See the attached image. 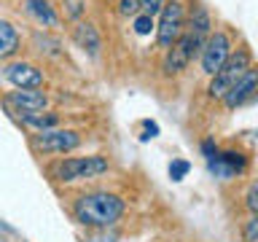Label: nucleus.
I'll use <instances>...</instances> for the list:
<instances>
[{"mask_svg": "<svg viewBox=\"0 0 258 242\" xmlns=\"http://www.w3.org/2000/svg\"><path fill=\"white\" fill-rule=\"evenodd\" d=\"M24 14L32 16L40 27H59V14L51 6V0H22Z\"/></svg>", "mask_w": 258, "mask_h": 242, "instance_id": "nucleus-13", "label": "nucleus"}, {"mask_svg": "<svg viewBox=\"0 0 258 242\" xmlns=\"http://www.w3.org/2000/svg\"><path fill=\"white\" fill-rule=\"evenodd\" d=\"M78 145L81 137L73 129H46V132L32 135V148L38 153H68Z\"/></svg>", "mask_w": 258, "mask_h": 242, "instance_id": "nucleus-7", "label": "nucleus"}, {"mask_svg": "<svg viewBox=\"0 0 258 242\" xmlns=\"http://www.w3.org/2000/svg\"><path fill=\"white\" fill-rule=\"evenodd\" d=\"M188 32L194 38H199L202 43L207 40V35L213 32V16L205 6H194V11L188 16Z\"/></svg>", "mask_w": 258, "mask_h": 242, "instance_id": "nucleus-14", "label": "nucleus"}, {"mask_svg": "<svg viewBox=\"0 0 258 242\" xmlns=\"http://www.w3.org/2000/svg\"><path fill=\"white\" fill-rule=\"evenodd\" d=\"M159 132V127L153 124V121H145V135H143V140H148V137H156Z\"/></svg>", "mask_w": 258, "mask_h": 242, "instance_id": "nucleus-25", "label": "nucleus"}, {"mask_svg": "<svg viewBox=\"0 0 258 242\" xmlns=\"http://www.w3.org/2000/svg\"><path fill=\"white\" fill-rule=\"evenodd\" d=\"M102 172H108V159L105 156H73L62 159L59 164H54L51 175L59 183H73L81 177H100Z\"/></svg>", "mask_w": 258, "mask_h": 242, "instance_id": "nucleus-3", "label": "nucleus"}, {"mask_svg": "<svg viewBox=\"0 0 258 242\" xmlns=\"http://www.w3.org/2000/svg\"><path fill=\"white\" fill-rule=\"evenodd\" d=\"M46 94L40 89H16L6 97V105L11 108V113L19 116H30V113H40L46 108Z\"/></svg>", "mask_w": 258, "mask_h": 242, "instance_id": "nucleus-8", "label": "nucleus"}, {"mask_svg": "<svg viewBox=\"0 0 258 242\" xmlns=\"http://www.w3.org/2000/svg\"><path fill=\"white\" fill-rule=\"evenodd\" d=\"M151 30H153V19H151V16L137 14L135 16V32H137V35H151Z\"/></svg>", "mask_w": 258, "mask_h": 242, "instance_id": "nucleus-18", "label": "nucleus"}, {"mask_svg": "<svg viewBox=\"0 0 258 242\" xmlns=\"http://www.w3.org/2000/svg\"><path fill=\"white\" fill-rule=\"evenodd\" d=\"M185 27V6L183 0H164L159 11V27H156V43L161 48H169L180 38Z\"/></svg>", "mask_w": 258, "mask_h": 242, "instance_id": "nucleus-4", "label": "nucleus"}, {"mask_svg": "<svg viewBox=\"0 0 258 242\" xmlns=\"http://www.w3.org/2000/svg\"><path fill=\"white\" fill-rule=\"evenodd\" d=\"M202 151H205V156H207V161L218 156V148H215V145H213V140H205V143H202Z\"/></svg>", "mask_w": 258, "mask_h": 242, "instance_id": "nucleus-24", "label": "nucleus"}, {"mask_svg": "<svg viewBox=\"0 0 258 242\" xmlns=\"http://www.w3.org/2000/svg\"><path fill=\"white\" fill-rule=\"evenodd\" d=\"M253 97H255V68H250L245 76L223 94V102H226V108L234 110V108H242L245 102H250Z\"/></svg>", "mask_w": 258, "mask_h": 242, "instance_id": "nucleus-11", "label": "nucleus"}, {"mask_svg": "<svg viewBox=\"0 0 258 242\" xmlns=\"http://www.w3.org/2000/svg\"><path fill=\"white\" fill-rule=\"evenodd\" d=\"M245 242H258V218L250 215L245 223Z\"/></svg>", "mask_w": 258, "mask_h": 242, "instance_id": "nucleus-21", "label": "nucleus"}, {"mask_svg": "<svg viewBox=\"0 0 258 242\" xmlns=\"http://www.w3.org/2000/svg\"><path fill=\"white\" fill-rule=\"evenodd\" d=\"M199 54H202V70H205L207 76H213V73L221 68L226 59H229V54H231V38L226 35L223 30L210 32L207 40L199 48Z\"/></svg>", "mask_w": 258, "mask_h": 242, "instance_id": "nucleus-6", "label": "nucleus"}, {"mask_svg": "<svg viewBox=\"0 0 258 242\" xmlns=\"http://www.w3.org/2000/svg\"><path fill=\"white\" fill-rule=\"evenodd\" d=\"M118 14L121 16H137L140 14V0H118Z\"/></svg>", "mask_w": 258, "mask_h": 242, "instance_id": "nucleus-19", "label": "nucleus"}, {"mask_svg": "<svg viewBox=\"0 0 258 242\" xmlns=\"http://www.w3.org/2000/svg\"><path fill=\"white\" fill-rule=\"evenodd\" d=\"M253 68V54L247 51V48H239V51H231L229 59H226L221 68L213 73V81H210V97H215V100H223V94L229 92V89L237 84V81L245 76V73Z\"/></svg>", "mask_w": 258, "mask_h": 242, "instance_id": "nucleus-2", "label": "nucleus"}, {"mask_svg": "<svg viewBox=\"0 0 258 242\" xmlns=\"http://www.w3.org/2000/svg\"><path fill=\"white\" fill-rule=\"evenodd\" d=\"M161 6H164V0H140V14L153 19V16L161 11Z\"/></svg>", "mask_w": 258, "mask_h": 242, "instance_id": "nucleus-20", "label": "nucleus"}, {"mask_svg": "<svg viewBox=\"0 0 258 242\" xmlns=\"http://www.w3.org/2000/svg\"><path fill=\"white\" fill-rule=\"evenodd\" d=\"M247 210H250V213H255V210H258V183L247 186Z\"/></svg>", "mask_w": 258, "mask_h": 242, "instance_id": "nucleus-23", "label": "nucleus"}, {"mask_svg": "<svg viewBox=\"0 0 258 242\" xmlns=\"http://www.w3.org/2000/svg\"><path fill=\"white\" fill-rule=\"evenodd\" d=\"M73 215L81 226L89 229H108L124 215V199L108 191H94V194H81L73 205Z\"/></svg>", "mask_w": 258, "mask_h": 242, "instance_id": "nucleus-1", "label": "nucleus"}, {"mask_svg": "<svg viewBox=\"0 0 258 242\" xmlns=\"http://www.w3.org/2000/svg\"><path fill=\"white\" fill-rule=\"evenodd\" d=\"M188 169H191V164H188V161H183V159H175L172 164H169V177H172V180H183V177L188 175Z\"/></svg>", "mask_w": 258, "mask_h": 242, "instance_id": "nucleus-17", "label": "nucleus"}, {"mask_svg": "<svg viewBox=\"0 0 258 242\" xmlns=\"http://www.w3.org/2000/svg\"><path fill=\"white\" fill-rule=\"evenodd\" d=\"M3 76L16 89H40L43 86V73L30 62H8L3 68Z\"/></svg>", "mask_w": 258, "mask_h": 242, "instance_id": "nucleus-9", "label": "nucleus"}, {"mask_svg": "<svg viewBox=\"0 0 258 242\" xmlns=\"http://www.w3.org/2000/svg\"><path fill=\"white\" fill-rule=\"evenodd\" d=\"M199 48H202V40L194 38L188 30H183L180 38H177L175 43L167 48V54H164V62H161L164 76H177L180 70H185V68H188V62L197 56Z\"/></svg>", "mask_w": 258, "mask_h": 242, "instance_id": "nucleus-5", "label": "nucleus"}, {"mask_svg": "<svg viewBox=\"0 0 258 242\" xmlns=\"http://www.w3.org/2000/svg\"><path fill=\"white\" fill-rule=\"evenodd\" d=\"M56 121H59V118H56L54 113H30V116H22V124H24V127H35L38 132L54 129Z\"/></svg>", "mask_w": 258, "mask_h": 242, "instance_id": "nucleus-16", "label": "nucleus"}, {"mask_svg": "<svg viewBox=\"0 0 258 242\" xmlns=\"http://www.w3.org/2000/svg\"><path fill=\"white\" fill-rule=\"evenodd\" d=\"M64 14L70 16V19H78L81 14H84V0H64Z\"/></svg>", "mask_w": 258, "mask_h": 242, "instance_id": "nucleus-22", "label": "nucleus"}, {"mask_svg": "<svg viewBox=\"0 0 258 242\" xmlns=\"http://www.w3.org/2000/svg\"><path fill=\"white\" fill-rule=\"evenodd\" d=\"M19 51V32L11 22L0 19V59H8Z\"/></svg>", "mask_w": 258, "mask_h": 242, "instance_id": "nucleus-15", "label": "nucleus"}, {"mask_svg": "<svg viewBox=\"0 0 258 242\" xmlns=\"http://www.w3.org/2000/svg\"><path fill=\"white\" fill-rule=\"evenodd\" d=\"M73 40H76L78 48H84L86 54L97 56L102 48V38L100 32H97V27L92 22H76V27H73Z\"/></svg>", "mask_w": 258, "mask_h": 242, "instance_id": "nucleus-12", "label": "nucleus"}, {"mask_svg": "<svg viewBox=\"0 0 258 242\" xmlns=\"http://www.w3.org/2000/svg\"><path fill=\"white\" fill-rule=\"evenodd\" d=\"M245 169H247V156L239 151H223L215 159H210V172L221 180H229V177L245 172Z\"/></svg>", "mask_w": 258, "mask_h": 242, "instance_id": "nucleus-10", "label": "nucleus"}]
</instances>
